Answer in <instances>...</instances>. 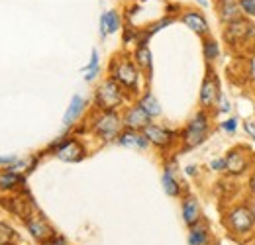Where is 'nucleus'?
<instances>
[{
	"label": "nucleus",
	"mask_w": 255,
	"mask_h": 245,
	"mask_svg": "<svg viewBox=\"0 0 255 245\" xmlns=\"http://www.w3.org/2000/svg\"><path fill=\"white\" fill-rule=\"evenodd\" d=\"M124 100V94L120 85L114 79H108L102 83V87L96 92V104L104 110V112H114V108H118Z\"/></svg>",
	"instance_id": "obj_2"
},
{
	"label": "nucleus",
	"mask_w": 255,
	"mask_h": 245,
	"mask_svg": "<svg viewBox=\"0 0 255 245\" xmlns=\"http://www.w3.org/2000/svg\"><path fill=\"white\" fill-rule=\"evenodd\" d=\"M250 190H252V192L255 194V173L252 175V177H250Z\"/></svg>",
	"instance_id": "obj_33"
},
{
	"label": "nucleus",
	"mask_w": 255,
	"mask_h": 245,
	"mask_svg": "<svg viewBox=\"0 0 255 245\" xmlns=\"http://www.w3.org/2000/svg\"><path fill=\"white\" fill-rule=\"evenodd\" d=\"M240 10L250 16H255V0H240Z\"/></svg>",
	"instance_id": "obj_26"
},
{
	"label": "nucleus",
	"mask_w": 255,
	"mask_h": 245,
	"mask_svg": "<svg viewBox=\"0 0 255 245\" xmlns=\"http://www.w3.org/2000/svg\"><path fill=\"white\" fill-rule=\"evenodd\" d=\"M12 236H14V232L10 230V226H6V224H0V245H8V244H10Z\"/></svg>",
	"instance_id": "obj_25"
},
{
	"label": "nucleus",
	"mask_w": 255,
	"mask_h": 245,
	"mask_svg": "<svg viewBox=\"0 0 255 245\" xmlns=\"http://www.w3.org/2000/svg\"><path fill=\"white\" fill-rule=\"evenodd\" d=\"M218 55H220L218 43H216L214 39H206V41H204V57H206L208 61H212V59H216Z\"/></svg>",
	"instance_id": "obj_21"
},
{
	"label": "nucleus",
	"mask_w": 255,
	"mask_h": 245,
	"mask_svg": "<svg viewBox=\"0 0 255 245\" xmlns=\"http://www.w3.org/2000/svg\"><path fill=\"white\" fill-rule=\"evenodd\" d=\"M208 135V116L204 112H198L194 118L191 120L189 127L185 129L183 133V139H185V147L191 149V147H196L200 145Z\"/></svg>",
	"instance_id": "obj_3"
},
{
	"label": "nucleus",
	"mask_w": 255,
	"mask_h": 245,
	"mask_svg": "<svg viewBox=\"0 0 255 245\" xmlns=\"http://www.w3.org/2000/svg\"><path fill=\"white\" fill-rule=\"evenodd\" d=\"M163 188H165V192H167L169 196H179V192H181L179 183L173 179V175H171V171H169V169H167V171H165V175H163Z\"/></svg>",
	"instance_id": "obj_19"
},
{
	"label": "nucleus",
	"mask_w": 255,
	"mask_h": 245,
	"mask_svg": "<svg viewBox=\"0 0 255 245\" xmlns=\"http://www.w3.org/2000/svg\"><path fill=\"white\" fill-rule=\"evenodd\" d=\"M189 244L208 245V232H206V228H192L191 234H189Z\"/></svg>",
	"instance_id": "obj_20"
},
{
	"label": "nucleus",
	"mask_w": 255,
	"mask_h": 245,
	"mask_svg": "<svg viewBox=\"0 0 255 245\" xmlns=\"http://www.w3.org/2000/svg\"><path fill=\"white\" fill-rule=\"evenodd\" d=\"M210 169L212 171H224L226 169V159H216L210 163Z\"/></svg>",
	"instance_id": "obj_27"
},
{
	"label": "nucleus",
	"mask_w": 255,
	"mask_h": 245,
	"mask_svg": "<svg viewBox=\"0 0 255 245\" xmlns=\"http://www.w3.org/2000/svg\"><path fill=\"white\" fill-rule=\"evenodd\" d=\"M139 106H141L149 116H159L161 114V106L153 94H145V96L139 100Z\"/></svg>",
	"instance_id": "obj_18"
},
{
	"label": "nucleus",
	"mask_w": 255,
	"mask_h": 245,
	"mask_svg": "<svg viewBox=\"0 0 255 245\" xmlns=\"http://www.w3.org/2000/svg\"><path fill=\"white\" fill-rule=\"evenodd\" d=\"M250 79L255 81V55L250 59Z\"/></svg>",
	"instance_id": "obj_30"
},
{
	"label": "nucleus",
	"mask_w": 255,
	"mask_h": 245,
	"mask_svg": "<svg viewBox=\"0 0 255 245\" xmlns=\"http://www.w3.org/2000/svg\"><path fill=\"white\" fill-rule=\"evenodd\" d=\"M248 167V157L242 149H234L226 157V171H230L232 175H240L244 173Z\"/></svg>",
	"instance_id": "obj_9"
},
{
	"label": "nucleus",
	"mask_w": 255,
	"mask_h": 245,
	"mask_svg": "<svg viewBox=\"0 0 255 245\" xmlns=\"http://www.w3.org/2000/svg\"><path fill=\"white\" fill-rule=\"evenodd\" d=\"M220 100V85H218V79L212 71H208L204 83H202V89H200V104L202 108H210V106H216V102Z\"/></svg>",
	"instance_id": "obj_6"
},
{
	"label": "nucleus",
	"mask_w": 255,
	"mask_h": 245,
	"mask_svg": "<svg viewBox=\"0 0 255 245\" xmlns=\"http://www.w3.org/2000/svg\"><path fill=\"white\" fill-rule=\"evenodd\" d=\"M28 228H30V232H32V236L35 240H39V242H47V240H51L53 238V232L49 230V226L47 224H43L41 220H28Z\"/></svg>",
	"instance_id": "obj_15"
},
{
	"label": "nucleus",
	"mask_w": 255,
	"mask_h": 245,
	"mask_svg": "<svg viewBox=\"0 0 255 245\" xmlns=\"http://www.w3.org/2000/svg\"><path fill=\"white\" fill-rule=\"evenodd\" d=\"M96 73H98V53L93 51V57H91V65L87 67V71H85V79L87 81H93L96 77Z\"/></svg>",
	"instance_id": "obj_23"
},
{
	"label": "nucleus",
	"mask_w": 255,
	"mask_h": 245,
	"mask_svg": "<svg viewBox=\"0 0 255 245\" xmlns=\"http://www.w3.org/2000/svg\"><path fill=\"white\" fill-rule=\"evenodd\" d=\"M187 173H189V175H194V173H196V169H194V165H189V167H187Z\"/></svg>",
	"instance_id": "obj_35"
},
{
	"label": "nucleus",
	"mask_w": 255,
	"mask_h": 245,
	"mask_svg": "<svg viewBox=\"0 0 255 245\" xmlns=\"http://www.w3.org/2000/svg\"><path fill=\"white\" fill-rule=\"evenodd\" d=\"M18 183H20V177L14 175V173H4V175H0V186H2V188H12V186H16Z\"/></svg>",
	"instance_id": "obj_24"
},
{
	"label": "nucleus",
	"mask_w": 255,
	"mask_h": 245,
	"mask_svg": "<svg viewBox=\"0 0 255 245\" xmlns=\"http://www.w3.org/2000/svg\"><path fill=\"white\" fill-rule=\"evenodd\" d=\"M183 220L189 226L198 224V220H200V204L194 196H187L185 202H183Z\"/></svg>",
	"instance_id": "obj_11"
},
{
	"label": "nucleus",
	"mask_w": 255,
	"mask_h": 245,
	"mask_svg": "<svg viewBox=\"0 0 255 245\" xmlns=\"http://www.w3.org/2000/svg\"><path fill=\"white\" fill-rule=\"evenodd\" d=\"M83 108H85V100H83L81 96H73V100H71V104H69V110L65 112L63 122L67 123V125H69V123H73L79 116H81Z\"/></svg>",
	"instance_id": "obj_17"
},
{
	"label": "nucleus",
	"mask_w": 255,
	"mask_h": 245,
	"mask_svg": "<svg viewBox=\"0 0 255 245\" xmlns=\"http://www.w3.org/2000/svg\"><path fill=\"white\" fill-rule=\"evenodd\" d=\"M244 245H255V236H252V238H248V240L244 242Z\"/></svg>",
	"instance_id": "obj_34"
},
{
	"label": "nucleus",
	"mask_w": 255,
	"mask_h": 245,
	"mask_svg": "<svg viewBox=\"0 0 255 245\" xmlns=\"http://www.w3.org/2000/svg\"><path fill=\"white\" fill-rule=\"evenodd\" d=\"M120 28V18L116 14V10H110L106 14H102L100 18V33L106 35V33H112Z\"/></svg>",
	"instance_id": "obj_16"
},
{
	"label": "nucleus",
	"mask_w": 255,
	"mask_h": 245,
	"mask_svg": "<svg viewBox=\"0 0 255 245\" xmlns=\"http://www.w3.org/2000/svg\"><path fill=\"white\" fill-rule=\"evenodd\" d=\"M183 22H185V26H189L194 33H198V35H204L206 31H208V24H206V20L198 14V12H187L185 16H183Z\"/></svg>",
	"instance_id": "obj_13"
},
{
	"label": "nucleus",
	"mask_w": 255,
	"mask_h": 245,
	"mask_svg": "<svg viewBox=\"0 0 255 245\" xmlns=\"http://www.w3.org/2000/svg\"><path fill=\"white\" fill-rule=\"evenodd\" d=\"M236 125H238V123H236V118H230V120H226V122L222 123V127L226 131H230V133L236 131Z\"/></svg>",
	"instance_id": "obj_28"
},
{
	"label": "nucleus",
	"mask_w": 255,
	"mask_h": 245,
	"mask_svg": "<svg viewBox=\"0 0 255 245\" xmlns=\"http://www.w3.org/2000/svg\"><path fill=\"white\" fill-rule=\"evenodd\" d=\"M220 104H222V106H220V112H228V110H230V104H228V100H226V98H220Z\"/></svg>",
	"instance_id": "obj_31"
},
{
	"label": "nucleus",
	"mask_w": 255,
	"mask_h": 245,
	"mask_svg": "<svg viewBox=\"0 0 255 245\" xmlns=\"http://www.w3.org/2000/svg\"><path fill=\"white\" fill-rule=\"evenodd\" d=\"M45 245H67V244H65L63 238H55V236H53L51 240H47V242H45Z\"/></svg>",
	"instance_id": "obj_29"
},
{
	"label": "nucleus",
	"mask_w": 255,
	"mask_h": 245,
	"mask_svg": "<svg viewBox=\"0 0 255 245\" xmlns=\"http://www.w3.org/2000/svg\"><path fill=\"white\" fill-rule=\"evenodd\" d=\"M120 143L126 145V147H135V149H145L147 147V137L143 133H137L133 129L124 131L122 137H120Z\"/></svg>",
	"instance_id": "obj_14"
},
{
	"label": "nucleus",
	"mask_w": 255,
	"mask_h": 245,
	"mask_svg": "<svg viewBox=\"0 0 255 245\" xmlns=\"http://www.w3.org/2000/svg\"><path fill=\"white\" fill-rule=\"evenodd\" d=\"M149 114L141 108V106H133V108H129L126 112V116H124V123H126L129 129H145L147 125H149Z\"/></svg>",
	"instance_id": "obj_7"
},
{
	"label": "nucleus",
	"mask_w": 255,
	"mask_h": 245,
	"mask_svg": "<svg viewBox=\"0 0 255 245\" xmlns=\"http://www.w3.org/2000/svg\"><path fill=\"white\" fill-rule=\"evenodd\" d=\"M226 226L230 230V234L234 236H248L254 232L255 226V212L246 206V204H240V206H234L228 210V216H226Z\"/></svg>",
	"instance_id": "obj_1"
},
{
	"label": "nucleus",
	"mask_w": 255,
	"mask_h": 245,
	"mask_svg": "<svg viewBox=\"0 0 255 245\" xmlns=\"http://www.w3.org/2000/svg\"><path fill=\"white\" fill-rule=\"evenodd\" d=\"M120 127H122V122L114 112H104L95 122V131L100 137H104L106 141L114 139L120 133Z\"/></svg>",
	"instance_id": "obj_5"
},
{
	"label": "nucleus",
	"mask_w": 255,
	"mask_h": 245,
	"mask_svg": "<svg viewBox=\"0 0 255 245\" xmlns=\"http://www.w3.org/2000/svg\"><path fill=\"white\" fill-rule=\"evenodd\" d=\"M252 31V24H248V22H244L242 18L240 20H236V22H230V28L226 31V35L230 37V41H240V39H246V35Z\"/></svg>",
	"instance_id": "obj_12"
},
{
	"label": "nucleus",
	"mask_w": 255,
	"mask_h": 245,
	"mask_svg": "<svg viewBox=\"0 0 255 245\" xmlns=\"http://www.w3.org/2000/svg\"><path fill=\"white\" fill-rule=\"evenodd\" d=\"M135 61L139 63L141 67H151V53H149V49L145 47V45H139V49L135 51Z\"/></svg>",
	"instance_id": "obj_22"
},
{
	"label": "nucleus",
	"mask_w": 255,
	"mask_h": 245,
	"mask_svg": "<svg viewBox=\"0 0 255 245\" xmlns=\"http://www.w3.org/2000/svg\"><path fill=\"white\" fill-rule=\"evenodd\" d=\"M57 157L61 159V161H69V163H75V161H81L83 159V155H85V149H83V145L79 143V141H75V139H69V141H65L61 143L59 147H57Z\"/></svg>",
	"instance_id": "obj_8"
},
{
	"label": "nucleus",
	"mask_w": 255,
	"mask_h": 245,
	"mask_svg": "<svg viewBox=\"0 0 255 245\" xmlns=\"http://www.w3.org/2000/svg\"><path fill=\"white\" fill-rule=\"evenodd\" d=\"M143 135L147 137V141H151V143H155V145H159V147H165V145L171 141V137H173V133H171L169 129L159 127V125H151V123L143 129Z\"/></svg>",
	"instance_id": "obj_10"
},
{
	"label": "nucleus",
	"mask_w": 255,
	"mask_h": 245,
	"mask_svg": "<svg viewBox=\"0 0 255 245\" xmlns=\"http://www.w3.org/2000/svg\"><path fill=\"white\" fill-rule=\"evenodd\" d=\"M246 129L252 133V137H255V125L254 123H250V122H246Z\"/></svg>",
	"instance_id": "obj_32"
},
{
	"label": "nucleus",
	"mask_w": 255,
	"mask_h": 245,
	"mask_svg": "<svg viewBox=\"0 0 255 245\" xmlns=\"http://www.w3.org/2000/svg\"><path fill=\"white\" fill-rule=\"evenodd\" d=\"M112 71H114L112 79L118 85H122L126 89H135V85H137V69H135L133 63L128 61V59H122V61H118L112 67Z\"/></svg>",
	"instance_id": "obj_4"
}]
</instances>
